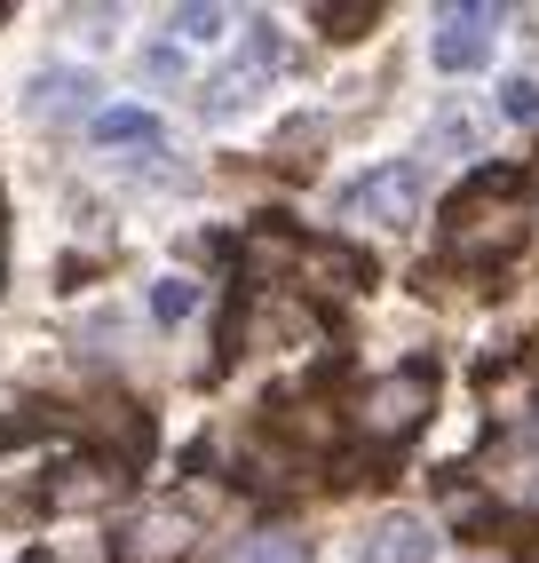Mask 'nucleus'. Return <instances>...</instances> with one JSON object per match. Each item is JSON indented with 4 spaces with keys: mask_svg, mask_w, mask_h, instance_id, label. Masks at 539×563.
Masks as SVG:
<instances>
[{
    "mask_svg": "<svg viewBox=\"0 0 539 563\" xmlns=\"http://www.w3.org/2000/svg\"><path fill=\"white\" fill-rule=\"evenodd\" d=\"M524 239V167H476L444 199V246L452 254H508Z\"/></svg>",
    "mask_w": 539,
    "mask_h": 563,
    "instance_id": "1",
    "label": "nucleus"
},
{
    "mask_svg": "<svg viewBox=\"0 0 539 563\" xmlns=\"http://www.w3.org/2000/svg\"><path fill=\"white\" fill-rule=\"evenodd\" d=\"M429 405H437V365L413 357V365H397V373H381V382H365L358 429H365L373 444H405L420 421H429Z\"/></svg>",
    "mask_w": 539,
    "mask_h": 563,
    "instance_id": "2",
    "label": "nucleus"
},
{
    "mask_svg": "<svg viewBox=\"0 0 539 563\" xmlns=\"http://www.w3.org/2000/svg\"><path fill=\"white\" fill-rule=\"evenodd\" d=\"M420 214V167L413 159H381L373 175H358L341 191V222H373V231H405Z\"/></svg>",
    "mask_w": 539,
    "mask_h": 563,
    "instance_id": "3",
    "label": "nucleus"
},
{
    "mask_svg": "<svg viewBox=\"0 0 539 563\" xmlns=\"http://www.w3.org/2000/svg\"><path fill=\"white\" fill-rule=\"evenodd\" d=\"M278 64H286L278 24H270V16H254V24H246V56L230 64V71H215V88L199 96V103H207V120H230V111H246V103H254V88H262Z\"/></svg>",
    "mask_w": 539,
    "mask_h": 563,
    "instance_id": "4",
    "label": "nucleus"
},
{
    "mask_svg": "<svg viewBox=\"0 0 539 563\" xmlns=\"http://www.w3.org/2000/svg\"><path fill=\"white\" fill-rule=\"evenodd\" d=\"M190 540H199V523L183 508H143V516H128L120 532H111V563H183Z\"/></svg>",
    "mask_w": 539,
    "mask_h": 563,
    "instance_id": "5",
    "label": "nucleus"
},
{
    "mask_svg": "<svg viewBox=\"0 0 539 563\" xmlns=\"http://www.w3.org/2000/svg\"><path fill=\"white\" fill-rule=\"evenodd\" d=\"M294 286H310V294H358V286H373V262L358 246H341V239H301Z\"/></svg>",
    "mask_w": 539,
    "mask_h": 563,
    "instance_id": "6",
    "label": "nucleus"
},
{
    "mask_svg": "<svg viewBox=\"0 0 539 563\" xmlns=\"http://www.w3.org/2000/svg\"><path fill=\"white\" fill-rule=\"evenodd\" d=\"M429 555H437V523L420 516V508L373 516L365 523V548H358V563H429Z\"/></svg>",
    "mask_w": 539,
    "mask_h": 563,
    "instance_id": "7",
    "label": "nucleus"
},
{
    "mask_svg": "<svg viewBox=\"0 0 539 563\" xmlns=\"http://www.w3.org/2000/svg\"><path fill=\"white\" fill-rule=\"evenodd\" d=\"M437 71H476L492 64V32H499V9H444L437 16Z\"/></svg>",
    "mask_w": 539,
    "mask_h": 563,
    "instance_id": "8",
    "label": "nucleus"
},
{
    "mask_svg": "<svg viewBox=\"0 0 539 563\" xmlns=\"http://www.w3.org/2000/svg\"><path fill=\"white\" fill-rule=\"evenodd\" d=\"M24 111H32V120H48V128L96 120V80H88V71H72V64H56V71H41V80H32Z\"/></svg>",
    "mask_w": 539,
    "mask_h": 563,
    "instance_id": "9",
    "label": "nucleus"
},
{
    "mask_svg": "<svg viewBox=\"0 0 539 563\" xmlns=\"http://www.w3.org/2000/svg\"><path fill=\"white\" fill-rule=\"evenodd\" d=\"M96 143H135V152H160V120H151L143 103H103L96 120H88Z\"/></svg>",
    "mask_w": 539,
    "mask_h": 563,
    "instance_id": "10",
    "label": "nucleus"
},
{
    "mask_svg": "<svg viewBox=\"0 0 539 563\" xmlns=\"http://www.w3.org/2000/svg\"><path fill=\"white\" fill-rule=\"evenodd\" d=\"M111 484H120L111 468H64V484H48V500H56V508H96Z\"/></svg>",
    "mask_w": 539,
    "mask_h": 563,
    "instance_id": "11",
    "label": "nucleus"
},
{
    "mask_svg": "<svg viewBox=\"0 0 539 563\" xmlns=\"http://www.w3.org/2000/svg\"><path fill=\"white\" fill-rule=\"evenodd\" d=\"M239 563H310V540L301 532H254V540H239Z\"/></svg>",
    "mask_w": 539,
    "mask_h": 563,
    "instance_id": "12",
    "label": "nucleus"
},
{
    "mask_svg": "<svg viewBox=\"0 0 539 563\" xmlns=\"http://www.w3.org/2000/svg\"><path fill=\"white\" fill-rule=\"evenodd\" d=\"M190 310H199V286H190V278H160V286H151V318H160V325H183Z\"/></svg>",
    "mask_w": 539,
    "mask_h": 563,
    "instance_id": "13",
    "label": "nucleus"
},
{
    "mask_svg": "<svg viewBox=\"0 0 539 563\" xmlns=\"http://www.w3.org/2000/svg\"><path fill=\"white\" fill-rule=\"evenodd\" d=\"M499 120H516V128H539V80H531V71L499 80Z\"/></svg>",
    "mask_w": 539,
    "mask_h": 563,
    "instance_id": "14",
    "label": "nucleus"
},
{
    "mask_svg": "<svg viewBox=\"0 0 539 563\" xmlns=\"http://www.w3.org/2000/svg\"><path fill=\"white\" fill-rule=\"evenodd\" d=\"M373 16H381L373 0H326V9H318V24L333 32V41H358V32H365Z\"/></svg>",
    "mask_w": 539,
    "mask_h": 563,
    "instance_id": "15",
    "label": "nucleus"
},
{
    "mask_svg": "<svg viewBox=\"0 0 539 563\" xmlns=\"http://www.w3.org/2000/svg\"><path fill=\"white\" fill-rule=\"evenodd\" d=\"M222 24H230V9H215V0H190V9H175V32H183V41H215Z\"/></svg>",
    "mask_w": 539,
    "mask_h": 563,
    "instance_id": "16",
    "label": "nucleus"
},
{
    "mask_svg": "<svg viewBox=\"0 0 539 563\" xmlns=\"http://www.w3.org/2000/svg\"><path fill=\"white\" fill-rule=\"evenodd\" d=\"M476 128H469V111H437V128H429V152H469Z\"/></svg>",
    "mask_w": 539,
    "mask_h": 563,
    "instance_id": "17",
    "label": "nucleus"
},
{
    "mask_svg": "<svg viewBox=\"0 0 539 563\" xmlns=\"http://www.w3.org/2000/svg\"><path fill=\"white\" fill-rule=\"evenodd\" d=\"M143 71H151V80H175L183 56H175V48H151V56H143Z\"/></svg>",
    "mask_w": 539,
    "mask_h": 563,
    "instance_id": "18",
    "label": "nucleus"
}]
</instances>
